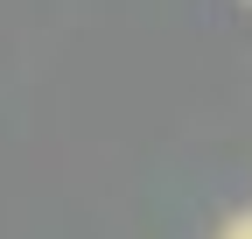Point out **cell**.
Wrapping results in <instances>:
<instances>
[{
	"label": "cell",
	"mask_w": 252,
	"mask_h": 239,
	"mask_svg": "<svg viewBox=\"0 0 252 239\" xmlns=\"http://www.w3.org/2000/svg\"><path fill=\"white\" fill-rule=\"evenodd\" d=\"M217 239H252V211H238V218H231L224 232H217Z\"/></svg>",
	"instance_id": "1"
}]
</instances>
